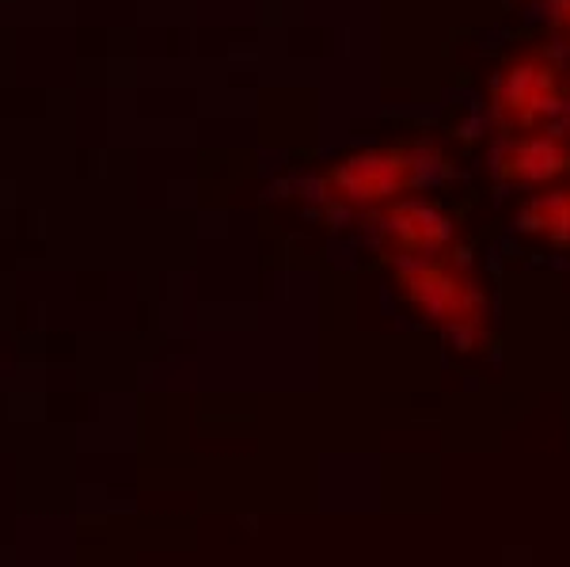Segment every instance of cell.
<instances>
[{
    "label": "cell",
    "instance_id": "3957f363",
    "mask_svg": "<svg viewBox=\"0 0 570 567\" xmlns=\"http://www.w3.org/2000/svg\"><path fill=\"white\" fill-rule=\"evenodd\" d=\"M570 66L556 46H529L505 58L483 91V123L491 134L559 126L570 118Z\"/></svg>",
    "mask_w": 570,
    "mask_h": 567
},
{
    "label": "cell",
    "instance_id": "8992f818",
    "mask_svg": "<svg viewBox=\"0 0 570 567\" xmlns=\"http://www.w3.org/2000/svg\"><path fill=\"white\" fill-rule=\"evenodd\" d=\"M518 228L548 248H570V179L521 198Z\"/></svg>",
    "mask_w": 570,
    "mask_h": 567
},
{
    "label": "cell",
    "instance_id": "277c9868",
    "mask_svg": "<svg viewBox=\"0 0 570 567\" xmlns=\"http://www.w3.org/2000/svg\"><path fill=\"white\" fill-rule=\"evenodd\" d=\"M487 176L521 198L570 179V126L494 134L487 149Z\"/></svg>",
    "mask_w": 570,
    "mask_h": 567
},
{
    "label": "cell",
    "instance_id": "6da1fadb",
    "mask_svg": "<svg viewBox=\"0 0 570 567\" xmlns=\"http://www.w3.org/2000/svg\"><path fill=\"white\" fill-rule=\"evenodd\" d=\"M453 172L445 145L438 141H392L324 164L293 183V198L327 222L365 225L381 209L411 195H426L438 179Z\"/></svg>",
    "mask_w": 570,
    "mask_h": 567
},
{
    "label": "cell",
    "instance_id": "ba28073f",
    "mask_svg": "<svg viewBox=\"0 0 570 567\" xmlns=\"http://www.w3.org/2000/svg\"><path fill=\"white\" fill-rule=\"evenodd\" d=\"M567 99H570V77H567Z\"/></svg>",
    "mask_w": 570,
    "mask_h": 567
},
{
    "label": "cell",
    "instance_id": "52a82bcc",
    "mask_svg": "<svg viewBox=\"0 0 570 567\" xmlns=\"http://www.w3.org/2000/svg\"><path fill=\"white\" fill-rule=\"evenodd\" d=\"M532 8L544 27H551V35L570 46V0H532Z\"/></svg>",
    "mask_w": 570,
    "mask_h": 567
},
{
    "label": "cell",
    "instance_id": "7a4b0ae2",
    "mask_svg": "<svg viewBox=\"0 0 570 567\" xmlns=\"http://www.w3.org/2000/svg\"><path fill=\"white\" fill-rule=\"evenodd\" d=\"M403 301L434 324L449 343L480 346L491 328V305L468 255H384Z\"/></svg>",
    "mask_w": 570,
    "mask_h": 567
},
{
    "label": "cell",
    "instance_id": "5b68a950",
    "mask_svg": "<svg viewBox=\"0 0 570 567\" xmlns=\"http://www.w3.org/2000/svg\"><path fill=\"white\" fill-rule=\"evenodd\" d=\"M365 233L381 255H461L464 233L445 206L426 195H411L403 203L381 209L365 222Z\"/></svg>",
    "mask_w": 570,
    "mask_h": 567
}]
</instances>
